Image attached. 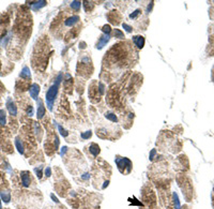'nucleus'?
<instances>
[{
	"label": "nucleus",
	"mask_w": 214,
	"mask_h": 209,
	"mask_svg": "<svg viewBox=\"0 0 214 209\" xmlns=\"http://www.w3.org/2000/svg\"><path fill=\"white\" fill-rule=\"evenodd\" d=\"M62 78H63V74L59 73L58 76L56 77L55 83L49 87V89L47 90V92H46V103H47V106H48L49 110H53L54 102H55V100H56L59 86H60V83H61Z\"/></svg>",
	"instance_id": "nucleus-1"
},
{
	"label": "nucleus",
	"mask_w": 214,
	"mask_h": 209,
	"mask_svg": "<svg viewBox=\"0 0 214 209\" xmlns=\"http://www.w3.org/2000/svg\"><path fill=\"white\" fill-rule=\"evenodd\" d=\"M115 161H116V164H117L118 169H119V172L121 174L128 175V174H130L131 172H132L133 163L130 159L124 158V157H117Z\"/></svg>",
	"instance_id": "nucleus-2"
},
{
	"label": "nucleus",
	"mask_w": 214,
	"mask_h": 209,
	"mask_svg": "<svg viewBox=\"0 0 214 209\" xmlns=\"http://www.w3.org/2000/svg\"><path fill=\"white\" fill-rule=\"evenodd\" d=\"M21 181L24 188H29L32 184V177H31L30 173L27 171H24L21 173Z\"/></svg>",
	"instance_id": "nucleus-3"
},
{
	"label": "nucleus",
	"mask_w": 214,
	"mask_h": 209,
	"mask_svg": "<svg viewBox=\"0 0 214 209\" xmlns=\"http://www.w3.org/2000/svg\"><path fill=\"white\" fill-rule=\"evenodd\" d=\"M109 40H110V34H105L104 33V34H102V36L100 37L99 41H97L95 47H97V49H102L103 47L109 42Z\"/></svg>",
	"instance_id": "nucleus-4"
},
{
	"label": "nucleus",
	"mask_w": 214,
	"mask_h": 209,
	"mask_svg": "<svg viewBox=\"0 0 214 209\" xmlns=\"http://www.w3.org/2000/svg\"><path fill=\"white\" fill-rule=\"evenodd\" d=\"M7 108H8L10 115L12 116L17 115V107H16L15 103L13 102V100L11 99V98H9V99L7 100Z\"/></svg>",
	"instance_id": "nucleus-5"
},
{
	"label": "nucleus",
	"mask_w": 214,
	"mask_h": 209,
	"mask_svg": "<svg viewBox=\"0 0 214 209\" xmlns=\"http://www.w3.org/2000/svg\"><path fill=\"white\" fill-rule=\"evenodd\" d=\"M79 22V16L78 15H73V16H70V17H68L64 21V25L66 26V27H73V26H75L77 23Z\"/></svg>",
	"instance_id": "nucleus-6"
},
{
	"label": "nucleus",
	"mask_w": 214,
	"mask_h": 209,
	"mask_svg": "<svg viewBox=\"0 0 214 209\" xmlns=\"http://www.w3.org/2000/svg\"><path fill=\"white\" fill-rule=\"evenodd\" d=\"M29 92H30V96L32 99L36 100L38 99V96L40 93V86L38 84H32L29 88Z\"/></svg>",
	"instance_id": "nucleus-7"
},
{
	"label": "nucleus",
	"mask_w": 214,
	"mask_h": 209,
	"mask_svg": "<svg viewBox=\"0 0 214 209\" xmlns=\"http://www.w3.org/2000/svg\"><path fill=\"white\" fill-rule=\"evenodd\" d=\"M47 4V1H45V0H41V1H33V2H29V5L31 7V9H32L33 11H38L40 10L41 8H43V7H45V5Z\"/></svg>",
	"instance_id": "nucleus-8"
},
{
	"label": "nucleus",
	"mask_w": 214,
	"mask_h": 209,
	"mask_svg": "<svg viewBox=\"0 0 214 209\" xmlns=\"http://www.w3.org/2000/svg\"><path fill=\"white\" fill-rule=\"evenodd\" d=\"M133 42L135 44V46L137 49H143V46H145V38L141 36H135L133 37Z\"/></svg>",
	"instance_id": "nucleus-9"
},
{
	"label": "nucleus",
	"mask_w": 214,
	"mask_h": 209,
	"mask_svg": "<svg viewBox=\"0 0 214 209\" xmlns=\"http://www.w3.org/2000/svg\"><path fill=\"white\" fill-rule=\"evenodd\" d=\"M88 148H89V152L91 153V156L93 157V158H97V157L99 156V153H100V151H101V149H100V147H99V145H97V144H95V143L90 144Z\"/></svg>",
	"instance_id": "nucleus-10"
},
{
	"label": "nucleus",
	"mask_w": 214,
	"mask_h": 209,
	"mask_svg": "<svg viewBox=\"0 0 214 209\" xmlns=\"http://www.w3.org/2000/svg\"><path fill=\"white\" fill-rule=\"evenodd\" d=\"M45 113H46L45 106H44L42 100L39 99L38 101V118L39 119H42V118L45 116Z\"/></svg>",
	"instance_id": "nucleus-11"
},
{
	"label": "nucleus",
	"mask_w": 214,
	"mask_h": 209,
	"mask_svg": "<svg viewBox=\"0 0 214 209\" xmlns=\"http://www.w3.org/2000/svg\"><path fill=\"white\" fill-rule=\"evenodd\" d=\"M19 77L25 79V81H30L31 73H30V69H29L28 66H24L23 70H22L21 73H19Z\"/></svg>",
	"instance_id": "nucleus-12"
},
{
	"label": "nucleus",
	"mask_w": 214,
	"mask_h": 209,
	"mask_svg": "<svg viewBox=\"0 0 214 209\" xmlns=\"http://www.w3.org/2000/svg\"><path fill=\"white\" fill-rule=\"evenodd\" d=\"M105 118H106V119H108L109 121H111V122H118L117 115H116L115 113H112V112H106V113H105Z\"/></svg>",
	"instance_id": "nucleus-13"
},
{
	"label": "nucleus",
	"mask_w": 214,
	"mask_h": 209,
	"mask_svg": "<svg viewBox=\"0 0 214 209\" xmlns=\"http://www.w3.org/2000/svg\"><path fill=\"white\" fill-rule=\"evenodd\" d=\"M15 146H16V148H17L18 152L22 153V155H24V153H25V147H24L23 142H22L19 138H16V140H15Z\"/></svg>",
	"instance_id": "nucleus-14"
},
{
	"label": "nucleus",
	"mask_w": 214,
	"mask_h": 209,
	"mask_svg": "<svg viewBox=\"0 0 214 209\" xmlns=\"http://www.w3.org/2000/svg\"><path fill=\"white\" fill-rule=\"evenodd\" d=\"M7 123V113L4 110H0V125H5Z\"/></svg>",
	"instance_id": "nucleus-15"
},
{
	"label": "nucleus",
	"mask_w": 214,
	"mask_h": 209,
	"mask_svg": "<svg viewBox=\"0 0 214 209\" xmlns=\"http://www.w3.org/2000/svg\"><path fill=\"white\" fill-rule=\"evenodd\" d=\"M172 199H173V204H175V208L176 209H180L181 206H180V202H179V197L177 195V193L172 194Z\"/></svg>",
	"instance_id": "nucleus-16"
},
{
	"label": "nucleus",
	"mask_w": 214,
	"mask_h": 209,
	"mask_svg": "<svg viewBox=\"0 0 214 209\" xmlns=\"http://www.w3.org/2000/svg\"><path fill=\"white\" fill-rule=\"evenodd\" d=\"M80 7H82V2H80V1H73V2L71 3V8L75 11H79Z\"/></svg>",
	"instance_id": "nucleus-17"
},
{
	"label": "nucleus",
	"mask_w": 214,
	"mask_h": 209,
	"mask_svg": "<svg viewBox=\"0 0 214 209\" xmlns=\"http://www.w3.org/2000/svg\"><path fill=\"white\" fill-rule=\"evenodd\" d=\"M114 37L118 39H123L124 38V33L121 30H119V29H114Z\"/></svg>",
	"instance_id": "nucleus-18"
},
{
	"label": "nucleus",
	"mask_w": 214,
	"mask_h": 209,
	"mask_svg": "<svg viewBox=\"0 0 214 209\" xmlns=\"http://www.w3.org/2000/svg\"><path fill=\"white\" fill-rule=\"evenodd\" d=\"M57 127H58V130H59V132H60V134H61L63 137H68V136H69V132H68L65 129H63L60 125H58Z\"/></svg>",
	"instance_id": "nucleus-19"
},
{
	"label": "nucleus",
	"mask_w": 214,
	"mask_h": 209,
	"mask_svg": "<svg viewBox=\"0 0 214 209\" xmlns=\"http://www.w3.org/2000/svg\"><path fill=\"white\" fill-rule=\"evenodd\" d=\"M80 136H82V140H89V138L92 136V132H91V131H86V132L82 133V135H80Z\"/></svg>",
	"instance_id": "nucleus-20"
},
{
	"label": "nucleus",
	"mask_w": 214,
	"mask_h": 209,
	"mask_svg": "<svg viewBox=\"0 0 214 209\" xmlns=\"http://www.w3.org/2000/svg\"><path fill=\"white\" fill-rule=\"evenodd\" d=\"M102 31L105 34H110V32H111V27H110L109 25H104L102 27Z\"/></svg>",
	"instance_id": "nucleus-21"
},
{
	"label": "nucleus",
	"mask_w": 214,
	"mask_h": 209,
	"mask_svg": "<svg viewBox=\"0 0 214 209\" xmlns=\"http://www.w3.org/2000/svg\"><path fill=\"white\" fill-rule=\"evenodd\" d=\"M140 13H141V10H140V9H137V10L134 11L132 14H130V18H132V19H135V18H137V16L139 15Z\"/></svg>",
	"instance_id": "nucleus-22"
},
{
	"label": "nucleus",
	"mask_w": 214,
	"mask_h": 209,
	"mask_svg": "<svg viewBox=\"0 0 214 209\" xmlns=\"http://www.w3.org/2000/svg\"><path fill=\"white\" fill-rule=\"evenodd\" d=\"M123 28H124L125 31L129 33H131L133 31V27H131L130 25H128V24H125V23H123Z\"/></svg>",
	"instance_id": "nucleus-23"
},
{
	"label": "nucleus",
	"mask_w": 214,
	"mask_h": 209,
	"mask_svg": "<svg viewBox=\"0 0 214 209\" xmlns=\"http://www.w3.org/2000/svg\"><path fill=\"white\" fill-rule=\"evenodd\" d=\"M34 172H36V176L39 177V179H41L42 178V171H41V167L40 168H34Z\"/></svg>",
	"instance_id": "nucleus-24"
},
{
	"label": "nucleus",
	"mask_w": 214,
	"mask_h": 209,
	"mask_svg": "<svg viewBox=\"0 0 214 209\" xmlns=\"http://www.w3.org/2000/svg\"><path fill=\"white\" fill-rule=\"evenodd\" d=\"M51 169L49 166H47V167L45 168V176L46 177H51Z\"/></svg>",
	"instance_id": "nucleus-25"
},
{
	"label": "nucleus",
	"mask_w": 214,
	"mask_h": 209,
	"mask_svg": "<svg viewBox=\"0 0 214 209\" xmlns=\"http://www.w3.org/2000/svg\"><path fill=\"white\" fill-rule=\"evenodd\" d=\"M68 149H69V148H68V147H62V148H61V153H60V155H61L62 158H63V156L66 153V151H68Z\"/></svg>",
	"instance_id": "nucleus-26"
},
{
	"label": "nucleus",
	"mask_w": 214,
	"mask_h": 209,
	"mask_svg": "<svg viewBox=\"0 0 214 209\" xmlns=\"http://www.w3.org/2000/svg\"><path fill=\"white\" fill-rule=\"evenodd\" d=\"M155 155H156V150H155V149H153V150L150 152V160H153V159H154L153 157L155 156Z\"/></svg>",
	"instance_id": "nucleus-27"
},
{
	"label": "nucleus",
	"mask_w": 214,
	"mask_h": 209,
	"mask_svg": "<svg viewBox=\"0 0 214 209\" xmlns=\"http://www.w3.org/2000/svg\"><path fill=\"white\" fill-rule=\"evenodd\" d=\"M51 197L53 199V201L55 202V203H57V204H59V199H57L56 196H55V194H51Z\"/></svg>",
	"instance_id": "nucleus-28"
},
{
	"label": "nucleus",
	"mask_w": 214,
	"mask_h": 209,
	"mask_svg": "<svg viewBox=\"0 0 214 209\" xmlns=\"http://www.w3.org/2000/svg\"><path fill=\"white\" fill-rule=\"evenodd\" d=\"M0 209H1V203H0Z\"/></svg>",
	"instance_id": "nucleus-29"
}]
</instances>
